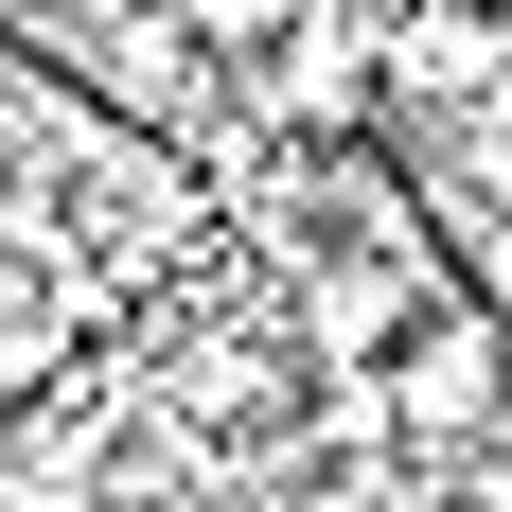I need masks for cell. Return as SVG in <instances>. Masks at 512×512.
<instances>
[{"instance_id": "obj_3", "label": "cell", "mask_w": 512, "mask_h": 512, "mask_svg": "<svg viewBox=\"0 0 512 512\" xmlns=\"http://www.w3.org/2000/svg\"><path fill=\"white\" fill-rule=\"evenodd\" d=\"M89 71H106L124 106H142V124H195V89H212V71H195V18H177V0L106 18V36H89Z\"/></svg>"}, {"instance_id": "obj_5", "label": "cell", "mask_w": 512, "mask_h": 512, "mask_svg": "<svg viewBox=\"0 0 512 512\" xmlns=\"http://www.w3.org/2000/svg\"><path fill=\"white\" fill-rule=\"evenodd\" d=\"M460 512H512V424H495V442H460Z\"/></svg>"}, {"instance_id": "obj_4", "label": "cell", "mask_w": 512, "mask_h": 512, "mask_svg": "<svg viewBox=\"0 0 512 512\" xmlns=\"http://www.w3.org/2000/svg\"><path fill=\"white\" fill-rule=\"evenodd\" d=\"M460 283H477V301L512 318V212H460Z\"/></svg>"}, {"instance_id": "obj_6", "label": "cell", "mask_w": 512, "mask_h": 512, "mask_svg": "<svg viewBox=\"0 0 512 512\" xmlns=\"http://www.w3.org/2000/svg\"><path fill=\"white\" fill-rule=\"evenodd\" d=\"M36 18H53V36H106V18H142V0H36Z\"/></svg>"}, {"instance_id": "obj_1", "label": "cell", "mask_w": 512, "mask_h": 512, "mask_svg": "<svg viewBox=\"0 0 512 512\" xmlns=\"http://www.w3.org/2000/svg\"><path fill=\"white\" fill-rule=\"evenodd\" d=\"M371 407H389V442H424V460H460V442H495L512 424V318L477 301H424L407 336H389V371H371Z\"/></svg>"}, {"instance_id": "obj_2", "label": "cell", "mask_w": 512, "mask_h": 512, "mask_svg": "<svg viewBox=\"0 0 512 512\" xmlns=\"http://www.w3.org/2000/svg\"><path fill=\"white\" fill-rule=\"evenodd\" d=\"M371 71L407 89V124H460V106H512V18H495V0H407Z\"/></svg>"}]
</instances>
